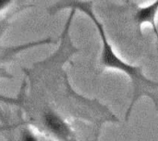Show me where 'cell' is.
Instances as JSON below:
<instances>
[{
    "instance_id": "1",
    "label": "cell",
    "mask_w": 158,
    "mask_h": 141,
    "mask_svg": "<svg viewBox=\"0 0 158 141\" xmlns=\"http://www.w3.org/2000/svg\"><path fill=\"white\" fill-rule=\"evenodd\" d=\"M65 8H74L76 10H80L84 13L88 18L94 22L96 27L101 42H102V52L100 56V63L102 66L109 69H115L123 72L126 73L131 80L133 85V97L131 102V105L126 112V120H128L131 116V113L133 110L135 103L138 99L143 96H147L154 100L155 93L158 89V82L149 79L145 76L143 72L142 67L133 66L123 59H121L117 53L114 51L112 45L109 43L106 29L99 19L96 17L93 3L91 1H81V0H59L54 6L48 8V12L50 14H55L59 10Z\"/></svg>"
},
{
    "instance_id": "5",
    "label": "cell",
    "mask_w": 158,
    "mask_h": 141,
    "mask_svg": "<svg viewBox=\"0 0 158 141\" xmlns=\"http://www.w3.org/2000/svg\"><path fill=\"white\" fill-rule=\"evenodd\" d=\"M154 103H155V105L156 106V108L158 109V89L156 91V93H155V99H154Z\"/></svg>"
},
{
    "instance_id": "3",
    "label": "cell",
    "mask_w": 158,
    "mask_h": 141,
    "mask_svg": "<svg viewBox=\"0 0 158 141\" xmlns=\"http://www.w3.org/2000/svg\"><path fill=\"white\" fill-rule=\"evenodd\" d=\"M158 13V0L154 1L153 3L145 6V7H139L134 14V20L140 29L142 25L144 23H149L154 31L157 41L158 49V28L156 24V16Z\"/></svg>"
},
{
    "instance_id": "4",
    "label": "cell",
    "mask_w": 158,
    "mask_h": 141,
    "mask_svg": "<svg viewBox=\"0 0 158 141\" xmlns=\"http://www.w3.org/2000/svg\"><path fill=\"white\" fill-rule=\"evenodd\" d=\"M55 41L48 37L40 41H33V42H29L23 45H19V46H9L6 47V49L4 48V46H2V52H1V63L2 65L5 64V62H8L12 58H14L18 53L25 50V49H30L32 48L34 46H42V45H47V44H54Z\"/></svg>"
},
{
    "instance_id": "2",
    "label": "cell",
    "mask_w": 158,
    "mask_h": 141,
    "mask_svg": "<svg viewBox=\"0 0 158 141\" xmlns=\"http://www.w3.org/2000/svg\"><path fill=\"white\" fill-rule=\"evenodd\" d=\"M40 122L44 127V131L49 132L56 139L62 140L75 139V136L68 122L52 109H44L41 112Z\"/></svg>"
}]
</instances>
